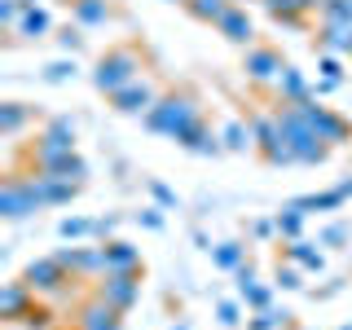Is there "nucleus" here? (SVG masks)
Listing matches in <instances>:
<instances>
[{"mask_svg": "<svg viewBox=\"0 0 352 330\" xmlns=\"http://www.w3.org/2000/svg\"><path fill=\"white\" fill-rule=\"evenodd\" d=\"M141 119H146V128H150V132H159V137H176V132H181L185 124L203 119V106H198V97H194V93H163Z\"/></svg>", "mask_w": 352, "mask_h": 330, "instance_id": "1", "label": "nucleus"}, {"mask_svg": "<svg viewBox=\"0 0 352 330\" xmlns=\"http://www.w3.org/2000/svg\"><path fill=\"white\" fill-rule=\"evenodd\" d=\"M278 124H282V141L295 150V163H308V168H317V163L330 159V146L304 124L300 106H278Z\"/></svg>", "mask_w": 352, "mask_h": 330, "instance_id": "2", "label": "nucleus"}, {"mask_svg": "<svg viewBox=\"0 0 352 330\" xmlns=\"http://www.w3.org/2000/svg\"><path fill=\"white\" fill-rule=\"evenodd\" d=\"M141 80V53L132 49V44H119V49H106L102 58L93 66V88L97 93H119L124 84Z\"/></svg>", "mask_w": 352, "mask_h": 330, "instance_id": "3", "label": "nucleus"}, {"mask_svg": "<svg viewBox=\"0 0 352 330\" xmlns=\"http://www.w3.org/2000/svg\"><path fill=\"white\" fill-rule=\"evenodd\" d=\"M282 106H286V102H282ZM291 106H300L304 124L313 128V132H317V137L326 141L330 150H335V146H348V141H352V124H348L344 115H335L330 106H322L317 97H308V102H291Z\"/></svg>", "mask_w": 352, "mask_h": 330, "instance_id": "4", "label": "nucleus"}, {"mask_svg": "<svg viewBox=\"0 0 352 330\" xmlns=\"http://www.w3.org/2000/svg\"><path fill=\"white\" fill-rule=\"evenodd\" d=\"M22 282H27L40 300H62V295H71V282L75 278L53 256H44V260H31L27 269H22Z\"/></svg>", "mask_w": 352, "mask_h": 330, "instance_id": "5", "label": "nucleus"}, {"mask_svg": "<svg viewBox=\"0 0 352 330\" xmlns=\"http://www.w3.org/2000/svg\"><path fill=\"white\" fill-rule=\"evenodd\" d=\"M40 194H36V176H9L0 185V216L5 220H27L31 212H40Z\"/></svg>", "mask_w": 352, "mask_h": 330, "instance_id": "6", "label": "nucleus"}, {"mask_svg": "<svg viewBox=\"0 0 352 330\" xmlns=\"http://www.w3.org/2000/svg\"><path fill=\"white\" fill-rule=\"evenodd\" d=\"M93 295H102L106 304H115L119 313H128V308L141 300V269L102 273V278H97V291H93Z\"/></svg>", "mask_w": 352, "mask_h": 330, "instance_id": "7", "label": "nucleus"}, {"mask_svg": "<svg viewBox=\"0 0 352 330\" xmlns=\"http://www.w3.org/2000/svg\"><path fill=\"white\" fill-rule=\"evenodd\" d=\"M66 150H75V119L71 115H53L49 124L40 128L31 159H44V154H66Z\"/></svg>", "mask_w": 352, "mask_h": 330, "instance_id": "8", "label": "nucleus"}, {"mask_svg": "<svg viewBox=\"0 0 352 330\" xmlns=\"http://www.w3.org/2000/svg\"><path fill=\"white\" fill-rule=\"evenodd\" d=\"M53 260H58L71 278H102V273H106L102 247H58V251H53Z\"/></svg>", "mask_w": 352, "mask_h": 330, "instance_id": "9", "label": "nucleus"}, {"mask_svg": "<svg viewBox=\"0 0 352 330\" xmlns=\"http://www.w3.org/2000/svg\"><path fill=\"white\" fill-rule=\"evenodd\" d=\"M282 66L286 62H282L278 49H269V44H251L247 58H242V75H247L251 84H278Z\"/></svg>", "mask_w": 352, "mask_h": 330, "instance_id": "10", "label": "nucleus"}, {"mask_svg": "<svg viewBox=\"0 0 352 330\" xmlns=\"http://www.w3.org/2000/svg\"><path fill=\"white\" fill-rule=\"evenodd\" d=\"M75 330H124V313L115 304H106L102 295H93L75 313Z\"/></svg>", "mask_w": 352, "mask_h": 330, "instance_id": "11", "label": "nucleus"}, {"mask_svg": "<svg viewBox=\"0 0 352 330\" xmlns=\"http://www.w3.org/2000/svg\"><path fill=\"white\" fill-rule=\"evenodd\" d=\"M31 163H36V172L58 176V181H75V185H84V181H88V163H84V154H80V150L44 154V159H31Z\"/></svg>", "mask_w": 352, "mask_h": 330, "instance_id": "12", "label": "nucleus"}, {"mask_svg": "<svg viewBox=\"0 0 352 330\" xmlns=\"http://www.w3.org/2000/svg\"><path fill=\"white\" fill-rule=\"evenodd\" d=\"M154 102H159V88L150 80H132V84L119 88V93H110V106H115L119 115H146Z\"/></svg>", "mask_w": 352, "mask_h": 330, "instance_id": "13", "label": "nucleus"}, {"mask_svg": "<svg viewBox=\"0 0 352 330\" xmlns=\"http://www.w3.org/2000/svg\"><path fill=\"white\" fill-rule=\"evenodd\" d=\"M216 31L229 44H242V49H251V44H256V22H251L247 5H229V14L216 22Z\"/></svg>", "mask_w": 352, "mask_h": 330, "instance_id": "14", "label": "nucleus"}, {"mask_svg": "<svg viewBox=\"0 0 352 330\" xmlns=\"http://www.w3.org/2000/svg\"><path fill=\"white\" fill-rule=\"evenodd\" d=\"M36 300H40V295L31 291L22 278L18 282H5V286H0V322H22V313H27Z\"/></svg>", "mask_w": 352, "mask_h": 330, "instance_id": "15", "label": "nucleus"}, {"mask_svg": "<svg viewBox=\"0 0 352 330\" xmlns=\"http://www.w3.org/2000/svg\"><path fill=\"white\" fill-rule=\"evenodd\" d=\"M31 176H36V194H40L44 207H66V203H75V194H80L75 181H58V176H44V172H31Z\"/></svg>", "mask_w": 352, "mask_h": 330, "instance_id": "16", "label": "nucleus"}, {"mask_svg": "<svg viewBox=\"0 0 352 330\" xmlns=\"http://www.w3.org/2000/svg\"><path fill=\"white\" fill-rule=\"evenodd\" d=\"M273 88H278V106L282 102L286 106H291V102H308V97H313V84H308L304 71H300V66H291V62L282 66V75H278V84H273Z\"/></svg>", "mask_w": 352, "mask_h": 330, "instance_id": "17", "label": "nucleus"}, {"mask_svg": "<svg viewBox=\"0 0 352 330\" xmlns=\"http://www.w3.org/2000/svg\"><path fill=\"white\" fill-rule=\"evenodd\" d=\"M106 256V273H124V269H141V247H132L124 238H106L102 242Z\"/></svg>", "mask_w": 352, "mask_h": 330, "instance_id": "18", "label": "nucleus"}, {"mask_svg": "<svg viewBox=\"0 0 352 330\" xmlns=\"http://www.w3.org/2000/svg\"><path fill=\"white\" fill-rule=\"evenodd\" d=\"M282 256L291 260V264H300L304 273H322V269H326L322 242H304V238H295V242H286V247H282Z\"/></svg>", "mask_w": 352, "mask_h": 330, "instance_id": "19", "label": "nucleus"}, {"mask_svg": "<svg viewBox=\"0 0 352 330\" xmlns=\"http://www.w3.org/2000/svg\"><path fill=\"white\" fill-rule=\"evenodd\" d=\"M251 132H256V150L269 159L278 146H286L282 141V124H278V110L273 115H251Z\"/></svg>", "mask_w": 352, "mask_h": 330, "instance_id": "20", "label": "nucleus"}, {"mask_svg": "<svg viewBox=\"0 0 352 330\" xmlns=\"http://www.w3.org/2000/svg\"><path fill=\"white\" fill-rule=\"evenodd\" d=\"M317 49L322 53H352V22H322Z\"/></svg>", "mask_w": 352, "mask_h": 330, "instance_id": "21", "label": "nucleus"}, {"mask_svg": "<svg viewBox=\"0 0 352 330\" xmlns=\"http://www.w3.org/2000/svg\"><path fill=\"white\" fill-rule=\"evenodd\" d=\"M220 141H225L229 154H247L256 146V132H251V119H229L225 128H220Z\"/></svg>", "mask_w": 352, "mask_h": 330, "instance_id": "22", "label": "nucleus"}, {"mask_svg": "<svg viewBox=\"0 0 352 330\" xmlns=\"http://www.w3.org/2000/svg\"><path fill=\"white\" fill-rule=\"evenodd\" d=\"M291 203L300 207L304 216H308V212H339V207L348 203V194L335 185V190H322V194H300V198H291Z\"/></svg>", "mask_w": 352, "mask_h": 330, "instance_id": "23", "label": "nucleus"}, {"mask_svg": "<svg viewBox=\"0 0 352 330\" xmlns=\"http://www.w3.org/2000/svg\"><path fill=\"white\" fill-rule=\"evenodd\" d=\"M14 31H18L22 40H44V36L53 31V14H49L44 5H36V9H27V14L18 18V27H14Z\"/></svg>", "mask_w": 352, "mask_h": 330, "instance_id": "24", "label": "nucleus"}, {"mask_svg": "<svg viewBox=\"0 0 352 330\" xmlns=\"http://www.w3.org/2000/svg\"><path fill=\"white\" fill-rule=\"evenodd\" d=\"M71 18L80 27H106L110 22V0H71Z\"/></svg>", "mask_w": 352, "mask_h": 330, "instance_id": "25", "label": "nucleus"}, {"mask_svg": "<svg viewBox=\"0 0 352 330\" xmlns=\"http://www.w3.org/2000/svg\"><path fill=\"white\" fill-rule=\"evenodd\" d=\"M31 119V106L27 102H5L0 106V137H18Z\"/></svg>", "mask_w": 352, "mask_h": 330, "instance_id": "26", "label": "nucleus"}, {"mask_svg": "<svg viewBox=\"0 0 352 330\" xmlns=\"http://www.w3.org/2000/svg\"><path fill=\"white\" fill-rule=\"evenodd\" d=\"M212 264L225 273H238L247 264V242H220V247H212Z\"/></svg>", "mask_w": 352, "mask_h": 330, "instance_id": "27", "label": "nucleus"}, {"mask_svg": "<svg viewBox=\"0 0 352 330\" xmlns=\"http://www.w3.org/2000/svg\"><path fill=\"white\" fill-rule=\"evenodd\" d=\"M58 238H62V242L97 238V220H88V216H62V220H58Z\"/></svg>", "mask_w": 352, "mask_h": 330, "instance_id": "28", "label": "nucleus"}, {"mask_svg": "<svg viewBox=\"0 0 352 330\" xmlns=\"http://www.w3.org/2000/svg\"><path fill=\"white\" fill-rule=\"evenodd\" d=\"M273 220H278V238H282V242H295V238L304 234V212H300L295 203H286Z\"/></svg>", "mask_w": 352, "mask_h": 330, "instance_id": "29", "label": "nucleus"}, {"mask_svg": "<svg viewBox=\"0 0 352 330\" xmlns=\"http://www.w3.org/2000/svg\"><path fill=\"white\" fill-rule=\"evenodd\" d=\"M229 5H234V0H190V5H185V14L198 18V22H212V27H216V22L229 14Z\"/></svg>", "mask_w": 352, "mask_h": 330, "instance_id": "30", "label": "nucleus"}, {"mask_svg": "<svg viewBox=\"0 0 352 330\" xmlns=\"http://www.w3.org/2000/svg\"><path fill=\"white\" fill-rule=\"evenodd\" d=\"M286 326H291L286 308H260L256 317H247V330H286Z\"/></svg>", "mask_w": 352, "mask_h": 330, "instance_id": "31", "label": "nucleus"}, {"mask_svg": "<svg viewBox=\"0 0 352 330\" xmlns=\"http://www.w3.org/2000/svg\"><path fill=\"white\" fill-rule=\"evenodd\" d=\"M238 295H242V304H247L251 313H260V308H273V286H264V282L238 286Z\"/></svg>", "mask_w": 352, "mask_h": 330, "instance_id": "32", "label": "nucleus"}, {"mask_svg": "<svg viewBox=\"0 0 352 330\" xmlns=\"http://www.w3.org/2000/svg\"><path fill=\"white\" fill-rule=\"evenodd\" d=\"M75 75H80V66H75V58H58V62H49L40 71V80L44 84H71Z\"/></svg>", "mask_w": 352, "mask_h": 330, "instance_id": "33", "label": "nucleus"}, {"mask_svg": "<svg viewBox=\"0 0 352 330\" xmlns=\"http://www.w3.org/2000/svg\"><path fill=\"white\" fill-rule=\"evenodd\" d=\"M22 330H53V308L49 304H31L27 313H22Z\"/></svg>", "mask_w": 352, "mask_h": 330, "instance_id": "34", "label": "nucleus"}, {"mask_svg": "<svg viewBox=\"0 0 352 330\" xmlns=\"http://www.w3.org/2000/svg\"><path fill=\"white\" fill-rule=\"evenodd\" d=\"M273 286H282V291H304V269H300V264H278Z\"/></svg>", "mask_w": 352, "mask_h": 330, "instance_id": "35", "label": "nucleus"}, {"mask_svg": "<svg viewBox=\"0 0 352 330\" xmlns=\"http://www.w3.org/2000/svg\"><path fill=\"white\" fill-rule=\"evenodd\" d=\"M203 132H207V119H194V124H185L181 132H176V146H181V150H194L198 146V141H203Z\"/></svg>", "mask_w": 352, "mask_h": 330, "instance_id": "36", "label": "nucleus"}, {"mask_svg": "<svg viewBox=\"0 0 352 330\" xmlns=\"http://www.w3.org/2000/svg\"><path fill=\"white\" fill-rule=\"evenodd\" d=\"M317 22H352V0H326Z\"/></svg>", "mask_w": 352, "mask_h": 330, "instance_id": "37", "label": "nucleus"}, {"mask_svg": "<svg viewBox=\"0 0 352 330\" xmlns=\"http://www.w3.org/2000/svg\"><path fill=\"white\" fill-rule=\"evenodd\" d=\"M348 238H352V229L344 225V220H335V225H326L322 234H317V242H322V247H344Z\"/></svg>", "mask_w": 352, "mask_h": 330, "instance_id": "38", "label": "nucleus"}, {"mask_svg": "<svg viewBox=\"0 0 352 330\" xmlns=\"http://www.w3.org/2000/svg\"><path fill=\"white\" fill-rule=\"evenodd\" d=\"M317 75L344 84V62H339V53H322V58H317Z\"/></svg>", "mask_w": 352, "mask_h": 330, "instance_id": "39", "label": "nucleus"}, {"mask_svg": "<svg viewBox=\"0 0 352 330\" xmlns=\"http://www.w3.org/2000/svg\"><path fill=\"white\" fill-rule=\"evenodd\" d=\"M58 44L75 58V53L84 49V27H80V22H75V27H62V31H58Z\"/></svg>", "mask_w": 352, "mask_h": 330, "instance_id": "40", "label": "nucleus"}, {"mask_svg": "<svg viewBox=\"0 0 352 330\" xmlns=\"http://www.w3.org/2000/svg\"><path fill=\"white\" fill-rule=\"evenodd\" d=\"M216 322H220V326H229V330L242 326V304H234V300H220V304H216Z\"/></svg>", "mask_w": 352, "mask_h": 330, "instance_id": "41", "label": "nucleus"}, {"mask_svg": "<svg viewBox=\"0 0 352 330\" xmlns=\"http://www.w3.org/2000/svg\"><path fill=\"white\" fill-rule=\"evenodd\" d=\"M137 225L150 229V234H159V229L168 225V220H163V207H141V212H137Z\"/></svg>", "mask_w": 352, "mask_h": 330, "instance_id": "42", "label": "nucleus"}, {"mask_svg": "<svg viewBox=\"0 0 352 330\" xmlns=\"http://www.w3.org/2000/svg\"><path fill=\"white\" fill-rule=\"evenodd\" d=\"M260 5L269 9V18H273V22H282V18L300 14V5H295V0H260Z\"/></svg>", "mask_w": 352, "mask_h": 330, "instance_id": "43", "label": "nucleus"}, {"mask_svg": "<svg viewBox=\"0 0 352 330\" xmlns=\"http://www.w3.org/2000/svg\"><path fill=\"white\" fill-rule=\"evenodd\" d=\"M146 190H150V198H154L159 207H176V194H172L163 181H154V176H150V181H146Z\"/></svg>", "mask_w": 352, "mask_h": 330, "instance_id": "44", "label": "nucleus"}, {"mask_svg": "<svg viewBox=\"0 0 352 330\" xmlns=\"http://www.w3.org/2000/svg\"><path fill=\"white\" fill-rule=\"evenodd\" d=\"M251 238H260V242H269V238H278V220H269V216H260V220H251Z\"/></svg>", "mask_w": 352, "mask_h": 330, "instance_id": "45", "label": "nucleus"}, {"mask_svg": "<svg viewBox=\"0 0 352 330\" xmlns=\"http://www.w3.org/2000/svg\"><path fill=\"white\" fill-rule=\"evenodd\" d=\"M18 18H22L18 0H0V22H5V27H18Z\"/></svg>", "mask_w": 352, "mask_h": 330, "instance_id": "46", "label": "nucleus"}, {"mask_svg": "<svg viewBox=\"0 0 352 330\" xmlns=\"http://www.w3.org/2000/svg\"><path fill=\"white\" fill-rule=\"evenodd\" d=\"M115 229H119V216H97V242L115 238Z\"/></svg>", "mask_w": 352, "mask_h": 330, "instance_id": "47", "label": "nucleus"}, {"mask_svg": "<svg viewBox=\"0 0 352 330\" xmlns=\"http://www.w3.org/2000/svg\"><path fill=\"white\" fill-rule=\"evenodd\" d=\"M335 88H339V80H317V84H313V97L322 102V97H330V93H335Z\"/></svg>", "mask_w": 352, "mask_h": 330, "instance_id": "48", "label": "nucleus"}, {"mask_svg": "<svg viewBox=\"0 0 352 330\" xmlns=\"http://www.w3.org/2000/svg\"><path fill=\"white\" fill-rule=\"evenodd\" d=\"M234 278H238V286H247V282H260V278H256V264H251V260L242 264V269L234 273Z\"/></svg>", "mask_w": 352, "mask_h": 330, "instance_id": "49", "label": "nucleus"}, {"mask_svg": "<svg viewBox=\"0 0 352 330\" xmlns=\"http://www.w3.org/2000/svg\"><path fill=\"white\" fill-rule=\"evenodd\" d=\"M295 5H300V14H322L326 0H295Z\"/></svg>", "mask_w": 352, "mask_h": 330, "instance_id": "50", "label": "nucleus"}, {"mask_svg": "<svg viewBox=\"0 0 352 330\" xmlns=\"http://www.w3.org/2000/svg\"><path fill=\"white\" fill-rule=\"evenodd\" d=\"M339 190H344V194L352 198V176H348V181H339Z\"/></svg>", "mask_w": 352, "mask_h": 330, "instance_id": "51", "label": "nucleus"}, {"mask_svg": "<svg viewBox=\"0 0 352 330\" xmlns=\"http://www.w3.org/2000/svg\"><path fill=\"white\" fill-rule=\"evenodd\" d=\"M168 5H190V0H168Z\"/></svg>", "mask_w": 352, "mask_h": 330, "instance_id": "52", "label": "nucleus"}, {"mask_svg": "<svg viewBox=\"0 0 352 330\" xmlns=\"http://www.w3.org/2000/svg\"><path fill=\"white\" fill-rule=\"evenodd\" d=\"M172 330H190V326H172Z\"/></svg>", "mask_w": 352, "mask_h": 330, "instance_id": "53", "label": "nucleus"}, {"mask_svg": "<svg viewBox=\"0 0 352 330\" xmlns=\"http://www.w3.org/2000/svg\"><path fill=\"white\" fill-rule=\"evenodd\" d=\"M339 330H352V322H348V326H339Z\"/></svg>", "mask_w": 352, "mask_h": 330, "instance_id": "54", "label": "nucleus"}, {"mask_svg": "<svg viewBox=\"0 0 352 330\" xmlns=\"http://www.w3.org/2000/svg\"><path fill=\"white\" fill-rule=\"evenodd\" d=\"M234 5H238V0H234Z\"/></svg>", "mask_w": 352, "mask_h": 330, "instance_id": "55", "label": "nucleus"}]
</instances>
